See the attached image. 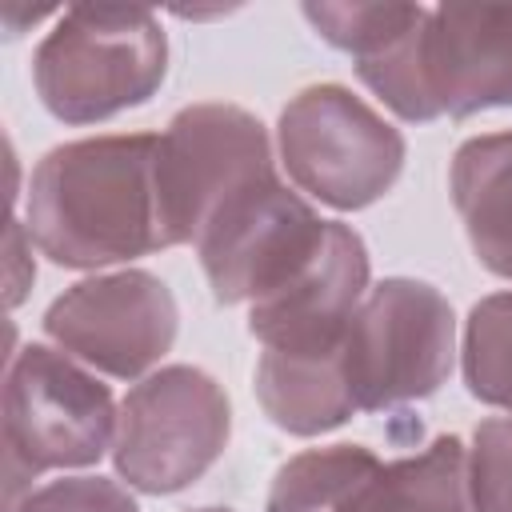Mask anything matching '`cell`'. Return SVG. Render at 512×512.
Here are the masks:
<instances>
[{
    "label": "cell",
    "instance_id": "ac0fdd59",
    "mask_svg": "<svg viewBox=\"0 0 512 512\" xmlns=\"http://www.w3.org/2000/svg\"><path fill=\"white\" fill-rule=\"evenodd\" d=\"M472 512H512V416H492L464 452Z\"/></svg>",
    "mask_w": 512,
    "mask_h": 512
},
{
    "label": "cell",
    "instance_id": "30bf717a",
    "mask_svg": "<svg viewBox=\"0 0 512 512\" xmlns=\"http://www.w3.org/2000/svg\"><path fill=\"white\" fill-rule=\"evenodd\" d=\"M416 64L432 120L512 104V4L428 8Z\"/></svg>",
    "mask_w": 512,
    "mask_h": 512
},
{
    "label": "cell",
    "instance_id": "3957f363",
    "mask_svg": "<svg viewBox=\"0 0 512 512\" xmlns=\"http://www.w3.org/2000/svg\"><path fill=\"white\" fill-rule=\"evenodd\" d=\"M452 304L424 280L392 276L360 300L336 352L356 412L432 396L452 372Z\"/></svg>",
    "mask_w": 512,
    "mask_h": 512
},
{
    "label": "cell",
    "instance_id": "ffe728a7",
    "mask_svg": "<svg viewBox=\"0 0 512 512\" xmlns=\"http://www.w3.org/2000/svg\"><path fill=\"white\" fill-rule=\"evenodd\" d=\"M196 512H232V508H196Z\"/></svg>",
    "mask_w": 512,
    "mask_h": 512
},
{
    "label": "cell",
    "instance_id": "5b68a950",
    "mask_svg": "<svg viewBox=\"0 0 512 512\" xmlns=\"http://www.w3.org/2000/svg\"><path fill=\"white\" fill-rule=\"evenodd\" d=\"M224 388L188 364L144 376L116 416V472L152 496L196 484L228 444Z\"/></svg>",
    "mask_w": 512,
    "mask_h": 512
},
{
    "label": "cell",
    "instance_id": "8fae6325",
    "mask_svg": "<svg viewBox=\"0 0 512 512\" xmlns=\"http://www.w3.org/2000/svg\"><path fill=\"white\" fill-rule=\"evenodd\" d=\"M368 292L364 240L328 220L312 260L272 296L248 304V332L264 352H328Z\"/></svg>",
    "mask_w": 512,
    "mask_h": 512
},
{
    "label": "cell",
    "instance_id": "2e32d148",
    "mask_svg": "<svg viewBox=\"0 0 512 512\" xmlns=\"http://www.w3.org/2000/svg\"><path fill=\"white\" fill-rule=\"evenodd\" d=\"M468 392L512 416V292L484 296L464 328Z\"/></svg>",
    "mask_w": 512,
    "mask_h": 512
},
{
    "label": "cell",
    "instance_id": "52a82bcc",
    "mask_svg": "<svg viewBox=\"0 0 512 512\" xmlns=\"http://www.w3.org/2000/svg\"><path fill=\"white\" fill-rule=\"evenodd\" d=\"M272 176L264 124L232 104L184 108L156 136V204L164 248L196 244L208 220L252 180Z\"/></svg>",
    "mask_w": 512,
    "mask_h": 512
},
{
    "label": "cell",
    "instance_id": "9c48e42d",
    "mask_svg": "<svg viewBox=\"0 0 512 512\" xmlns=\"http://www.w3.org/2000/svg\"><path fill=\"white\" fill-rule=\"evenodd\" d=\"M44 328L84 364L132 380L172 348L176 300L152 272H116L56 296Z\"/></svg>",
    "mask_w": 512,
    "mask_h": 512
},
{
    "label": "cell",
    "instance_id": "d6986e66",
    "mask_svg": "<svg viewBox=\"0 0 512 512\" xmlns=\"http://www.w3.org/2000/svg\"><path fill=\"white\" fill-rule=\"evenodd\" d=\"M12 512H136V500L104 476H68L28 492Z\"/></svg>",
    "mask_w": 512,
    "mask_h": 512
},
{
    "label": "cell",
    "instance_id": "6da1fadb",
    "mask_svg": "<svg viewBox=\"0 0 512 512\" xmlns=\"http://www.w3.org/2000/svg\"><path fill=\"white\" fill-rule=\"evenodd\" d=\"M28 236L68 268L164 248L156 136H100L52 148L28 184Z\"/></svg>",
    "mask_w": 512,
    "mask_h": 512
},
{
    "label": "cell",
    "instance_id": "ba28073f",
    "mask_svg": "<svg viewBox=\"0 0 512 512\" xmlns=\"http://www.w3.org/2000/svg\"><path fill=\"white\" fill-rule=\"evenodd\" d=\"M328 220H320L276 172L240 188L200 232V264L216 300L256 304L280 292L320 248Z\"/></svg>",
    "mask_w": 512,
    "mask_h": 512
},
{
    "label": "cell",
    "instance_id": "5bb4252c",
    "mask_svg": "<svg viewBox=\"0 0 512 512\" xmlns=\"http://www.w3.org/2000/svg\"><path fill=\"white\" fill-rule=\"evenodd\" d=\"M344 512H472L464 444L456 436H440L420 456L380 464Z\"/></svg>",
    "mask_w": 512,
    "mask_h": 512
},
{
    "label": "cell",
    "instance_id": "9a60e30c",
    "mask_svg": "<svg viewBox=\"0 0 512 512\" xmlns=\"http://www.w3.org/2000/svg\"><path fill=\"white\" fill-rule=\"evenodd\" d=\"M376 468L380 460L360 444L300 452L280 464L268 492V512H344V504Z\"/></svg>",
    "mask_w": 512,
    "mask_h": 512
},
{
    "label": "cell",
    "instance_id": "8992f818",
    "mask_svg": "<svg viewBox=\"0 0 512 512\" xmlns=\"http://www.w3.org/2000/svg\"><path fill=\"white\" fill-rule=\"evenodd\" d=\"M280 156L288 176L332 208L380 200L404 164V140L340 84H316L280 112Z\"/></svg>",
    "mask_w": 512,
    "mask_h": 512
},
{
    "label": "cell",
    "instance_id": "277c9868",
    "mask_svg": "<svg viewBox=\"0 0 512 512\" xmlns=\"http://www.w3.org/2000/svg\"><path fill=\"white\" fill-rule=\"evenodd\" d=\"M108 440H116V408L96 376L44 344H28L12 356L4 384L8 508H16L20 480L44 468L92 464L104 456Z\"/></svg>",
    "mask_w": 512,
    "mask_h": 512
},
{
    "label": "cell",
    "instance_id": "4fadbf2b",
    "mask_svg": "<svg viewBox=\"0 0 512 512\" xmlns=\"http://www.w3.org/2000/svg\"><path fill=\"white\" fill-rule=\"evenodd\" d=\"M336 344L328 352H264L260 356L256 396L276 428L296 436H316L344 424L356 412L340 372Z\"/></svg>",
    "mask_w": 512,
    "mask_h": 512
},
{
    "label": "cell",
    "instance_id": "7a4b0ae2",
    "mask_svg": "<svg viewBox=\"0 0 512 512\" xmlns=\"http://www.w3.org/2000/svg\"><path fill=\"white\" fill-rule=\"evenodd\" d=\"M168 68L164 28L148 8H68L36 52V92L68 124L144 104Z\"/></svg>",
    "mask_w": 512,
    "mask_h": 512
},
{
    "label": "cell",
    "instance_id": "e0dca14e",
    "mask_svg": "<svg viewBox=\"0 0 512 512\" xmlns=\"http://www.w3.org/2000/svg\"><path fill=\"white\" fill-rule=\"evenodd\" d=\"M416 12L420 4H304V16L316 24V32L356 60L392 40Z\"/></svg>",
    "mask_w": 512,
    "mask_h": 512
},
{
    "label": "cell",
    "instance_id": "7c38bea8",
    "mask_svg": "<svg viewBox=\"0 0 512 512\" xmlns=\"http://www.w3.org/2000/svg\"><path fill=\"white\" fill-rule=\"evenodd\" d=\"M452 200L480 264L512 280V132L460 144L452 160Z\"/></svg>",
    "mask_w": 512,
    "mask_h": 512
}]
</instances>
